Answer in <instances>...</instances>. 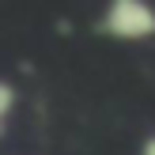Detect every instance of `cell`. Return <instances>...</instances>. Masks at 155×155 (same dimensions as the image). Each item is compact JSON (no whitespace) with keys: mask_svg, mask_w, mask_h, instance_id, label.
<instances>
[{"mask_svg":"<svg viewBox=\"0 0 155 155\" xmlns=\"http://www.w3.org/2000/svg\"><path fill=\"white\" fill-rule=\"evenodd\" d=\"M140 155H155V136H148V144H144V151Z\"/></svg>","mask_w":155,"mask_h":155,"instance_id":"obj_3","label":"cell"},{"mask_svg":"<svg viewBox=\"0 0 155 155\" xmlns=\"http://www.w3.org/2000/svg\"><path fill=\"white\" fill-rule=\"evenodd\" d=\"M12 114H15V87H12V80H4L0 83V125H8Z\"/></svg>","mask_w":155,"mask_h":155,"instance_id":"obj_2","label":"cell"},{"mask_svg":"<svg viewBox=\"0 0 155 155\" xmlns=\"http://www.w3.org/2000/svg\"><path fill=\"white\" fill-rule=\"evenodd\" d=\"M102 30L117 42H148L155 38V8L144 0H114L102 15Z\"/></svg>","mask_w":155,"mask_h":155,"instance_id":"obj_1","label":"cell"}]
</instances>
